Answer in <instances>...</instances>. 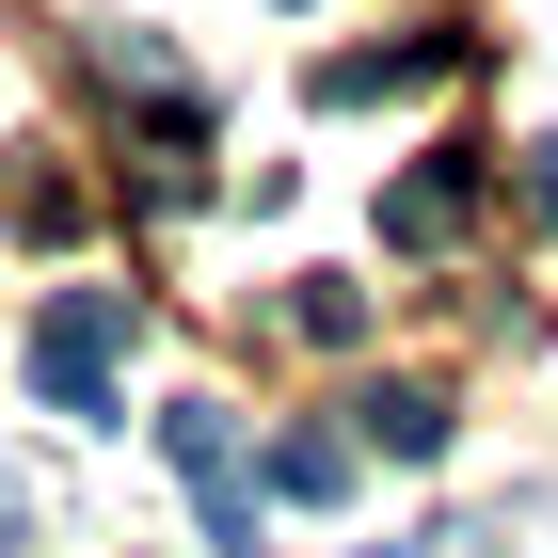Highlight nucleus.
Listing matches in <instances>:
<instances>
[{
    "instance_id": "obj_1",
    "label": "nucleus",
    "mask_w": 558,
    "mask_h": 558,
    "mask_svg": "<svg viewBox=\"0 0 558 558\" xmlns=\"http://www.w3.org/2000/svg\"><path fill=\"white\" fill-rule=\"evenodd\" d=\"M112 367H129V288H64L33 319V399L81 415V430H112Z\"/></svg>"
},
{
    "instance_id": "obj_2",
    "label": "nucleus",
    "mask_w": 558,
    "mask_h": 558,
    "mask_svg": "<svg viewBox=\"0 0 558 558\" xmlns=\"http://www.w3.org/2000/svg\"><path fill=\"white\" fill-rule=\"evenodd\" d=\"M160 447H175V478L208 495V558H271V526H256V478H240V430H223V399H175V415H160Z\"/></svg>"
},
{
    "instance_id": "obj_3",
    "label": "nucleus",
    "mask_w": 558,
    "mask_h": 558,
    "mask_svg": "<svg viewBox=\"0 0 558 558\" xmlns=\"http://www.w3.org/2000/svg\"><path fill=\"white\" fill-rule=\"evenodd\" d=\"M463 223H478V160H415L384 192V240H399V256H447Z\"/></svg>"
},
{
    "instance_id": "obj_4",
    "label": "nucleus",
    "mask_w": 558,
    "mask_h": 558,
    "mask_svg": "<svg viewBox=\"0 0 558 558\" xmlns=\"http://www.w3.org/2000/svg\"><path fill=\"white\" fill-rule=\"evenodd\" d=\"M351 447H384V463H447V399H430V384H367V399H351Z\"/></svg>"
},
{
    "instance_id": "obj_5",
    "label": "nucleus",
    "mask_w": 558,
    "mask_h": 558,
    "mask_svg": "<svg viewBox=\"0 0 558 558\" xmlns=\"http://www.w3.org/2000/svg\"><path fill=\"white\" fill-rule=\"evenodd\" d=\"M447 64H463L447 33H430V48H351V64H319V96H336V112H367V96H415V81H447Z\"/></svg>"
},
{
    "instance_id": "obj_6",
    "label": "nucleus",
    "mask_w": 558,
    "mask_h": 558,
    "mask_svg": "<svg viewBox=\"0 0 558 558\" xmlns=\"http://www.w3.org/2000/svg\"><path fill=\"white\" fill-rule=\"evenodd\" d=\"M271 495L336 511V495H351V430H288V447H271Z\"/></svg>"
},
{
    "instance_id": "obj_7",
    "label": "nucleus",
    "mask_w": 558,
    "mask_h": 558,
    "mask_svg": "<svg viewBox=\"0 0 558 558\" xmlns=\"http://www.w3.org/2000/svg\"><path fill=\"white\" fill-rule=\"evenodd\" d=\"M288 319H303L319 351H351V336H367V288H336V271H303V288H288Z\"/></svg>"
},
{
    "instance_id": "obj_8",
    "label": "nucleus",
    "mask_w": 558,
    "mask_h": 558,
    "mask_svg": "<svg viewBox=\"0 0 558 558\" xmlns=\"http://www.w3.org/2000/svg\"><path fill=\"white\" fill-rule=\"evenodd\" d=\"M0 558H33V495H16V478H0Z\"/></svg>"
},
{
    "instance_id": "obj_9",
    "label": "nucleus",
    "mask_w": 558,
    "mask_h": 558,
    "mask_svg": "<svg viewBox=\"0 0 558 558\" xmlns=\"http://www.w3.org/2000/svg\"><path fill=\"white\" fill-rule=\"evenodd\" d=\"M526 192H543V223H558V144H543V175H526Z\"/></svg>"
}]
</instances>
